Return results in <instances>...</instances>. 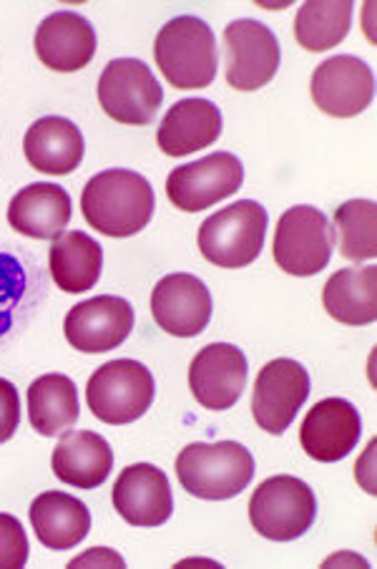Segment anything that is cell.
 I'll return each instance as SVG.
<instances>
[{
  "label": "cell",
  "mask_w": 377,
  "mask_h": 569,
  "mask_svg": "<svg viewBox=\"0 0 377 569\" xmlns=\"http://www.w3.org/2000/svg\"><path fill=\"white\" fill-rule=\"evenodd\" d=\"M249 366L237 346L212 343L202 348L188 366V388L210 411H226L244 393Z\"/></svg>",
  "instance_id": "14"
},
{
  "label": "cell",
  "mask_w": 377,
  "mask_h": 569,
  "mask_svg": "<svg viewBox=\"0 0 377 569\" xmlns=\"http://www.w3.org/2000/svg\"><path fill=\"white\" fill-rule=\"evenodd\" d=\"M83 134L63 117L38 119L23 137L28 164L43 174H71L83 161Z\"/></svg>",
  "instance_id": "22"
},
{
  "label": "cell",
  "mask_w": 377,
  "mask_h": 569,
  "mask_svg": "<svg viewBox=\"0 0 377 569\" xmlns=\"http://www.w3.org/2000/svg\"><path fill=\"white\" fill-rule=\"evenodd\" d=\"M156 326L176 338H194L210 326L212 296L206 284L188 272L166 274L151 292Z\"/></svg>",
  "instance_id": "15"
},
{
  "label": "cell",
  "mask_w": 377,
  "mask_h": 569,
  "mask_svg": "<svg viewBox=\"0 0 377 569\" xmlns=\"http://www.w3.org/2000/svg\"><path fill=\"white\" fill-rule=\"evenodd\" d=\"M35 53L51 71H81L96 53V31L73 11L51 13L35 31Z\"/></svg>",
  "instance_id": "18"
},
{
  "label": "cell",
  "mask_w": 377,
  "mask_h": 569,
  "mask_svg": "<svg viewBox=\"0 0 377 569\" xmlns=\"http://www.w3.org/2000/svg\"><path fill=\"white\" fill-rule=\"evenodd\" d=\"M154 59L174 89L210 87L220 63L214 31L196 16L172 18L156 36Z\"/></svg>",
  "instance_id": "2"
},
{
  "label": "cell",
  "mask_w": 377,
  "mask_h": 569,
  "mask_svg": "<svg viewBox=\"0 0 377 569\" xmlns=\"http://www.w3.org/2000/svg\"><path fill=\"white\" fill-rule=\"evenodd\" d=\"M377 207L373 199H350L337 207L333 227L337 232V248L345 260L363 262L377 254Z\"/></svg>",
  "instance_id": "28"
},
{
  "label": "cell",
  "mask_w": 377,
  "mask_h": 569,
  "mask_svg": "<svg viewBox=\"0 0 377 569\" xmlns=\"http://www.w3.org/2000/svg\"><path fill=\"white\" fill-rule=\"evenodd\" d=\"M111 499L131 527H162L174 511L166 473L154 463H134L121 471Z\"/></svg>",
  "instance_id": "17"
},
{
  "label": "cell",
  "mask_w": 377,
  "mask_h": 569,
  "mask_svg": "<svg viewBox=\"0 0 377 569\" xmlns=\"http://www.w3.org/2000/svg\"><path fill=\"white\" fill-rule=\"evenodd\" d=\"M71 222V197L61 184H28L8 204V224L33 240H55Z\"/></svg>",
  "instance_id": "20"
},
{
  "label": "cell",
  "mask_w": 377,
  "mask_h": 569,
  "mask_svg": "<svg viewBox=\"0 0 377 569\" xmlns=\"http://www.w3.org/2000/svg\"><path fill=\"white\" fill-rule=\"evenodd\" d=\"M317 517L315 491L289 473L269 477L254 489L249 501V521L264 539L292 542L313 527Z\"/></svg>",
  "instance_id": "6"
},
{
  "label": "cell",
  "mask_w": 377,
  "mask_h": 569,
  "mask_svg": "<svg viewBox=\"0 0 377 569\" xmlns=\"http://www.w3.org/2000/svg\"><path fill=\"white\" fill-rule=\"evenodd\" d=\"M18 426H21V398L11 381L0 378V443L13 439Z\"/></svg>",
  "instance_id": "30"
},
{
  "label": "cell",
  "mask_w": 377,
  "mask_h": 569,
  "mask_svg": "<svg viewBox=\"0 0 377 569\" xmlns=\"http://www.w3.org/2000/svg\"><path fill=\"white\" fill-rule=\"evenodd\" d=\"M53 473L75 489H96L113 469V451L103 436L93 431H69L55 443Z\"/></svg>",
  "instance_id": "21"
},
{
  "label": "cell",
  "mask_w": 377,
  "mask_h": 569,
  "mask_svg": "<svg viewBox=\"0 0 377 569\" xmlns=\"http://www.w3.org/2000/svg\"><path fill=\"white\" fill-rule=\"evenodd\" d=\"M176 477L188 495L224 501L242 495L254 479V459L237 441L192 443L179 453Z\"/></svg>",
  "instance_id": "3"
},
{
  "label": "cell",
  "mask_w": 377,
  "mask_h": 569,
  "mask_svg": "<svg viewBox=\"0 0 377 569\" xmlns=\"http://www.w3.org/2000/svg\"><path fill=\"white\" fill-rule=\"evenodd\" d=\"M363 436V419L345 398H325L309 409L299 429V443L309 459L343 461Z\"/></svg>",
  "instance_id": "16"
},
{
  "label": "cell",
  "mask_w": 377,
  "mask_h": 569,
  "mask_svg": "<svg viewBox=\"0 0 377 569\" xmlns=\"http://www.w3.org/2000/svg\"><path fill=\"white\" fill-rule=\"evenodd\" d=\"M28 419L41 436H59L79 421V391L69 376L45 373L28 388Z\"/></svg>",
  "instance_id": "26"
},
{
  "label": "cell",
  "mask_w": 377,
  "mask_h": 569,
  "mask_svg": "<svg viewBox=\"0 0 377 569\" xmlns=\"http://www.w3.org/2000/svg\"><path fill=\"white\" fill-rule=\"evenodd\" d=\"M335 230L323 210L297 204L279 217L275 230V262L295 278H313L333 258Z\"/></svg>",
  "instance_id": "7"
},
{
  "label": "cell",
  "mask_w": 377,
  "mask_h": 569,
  "mask_svg": "<svg viewBox=\"0 0 377 569\" xmlns=\"http://www.w3.org/2000/svg\"><path fill=\"white\" fill-rule=\"evenodd\" d=\"M353 23V3L350 0H313L297 11L295 18V38L302 49L319 53L329 51L350 33Z\"/></svg>",
  "instance_id": "27"
},
{
  "label": "cell",
  "mask_w": 377,
  "mask_h": 569,
  "mask_svg": "<svg viewBox=\"0 0 377 569\" xmlns=\"http://www.w3.org/2000/svg\"><path fill=\"white\" fill-rule=\"evenodd\" d=\"M309 398V373L292 358H277L262 366L252 393V413L259 429L285 433Z\"/></svg>",
  "instance_id": "11"
},
{
  "label": "cell",
  "mask_w": 377,
  "mask_h": 569,
  "mask_svg": "<svg viewBox=\"0 0 377 569\" xmlns=\"http://www.w3.org/2000/svg\"><path fill=\"white\" fill-rule=\"evenodd\" d=\"M99 101L119 124L146 127L162 109L164 89L144 61L113 59L99 79Z\"/></svg>",
  "instance_id": "8"
},
{
  "label": "cell",
  "mask_w": 377,
  "mask_h": 569,
  "mask_svg": "<svg viewBox=\"0 0 377 569\" xmlns=\"http://www.w3.org/2000/svg\"><path fill=\"white\" fill-rule=\"evenodd\" d=\"M269 214L254 199H242L206 217L200 227V250L216 268L240 270L259 258Z\"/></svg>",
  "instance_id": "4"
},
{
  "label": "cell",
  "mask_w": 377,
  "mask_h": 569,
  "mask_svg": "<svg viewBox=\"0 0 377 569\" xmlns=\"http://www.w3.org/2000/svg\"><path fill=\"white\" fill-rule=\"evenodd\" d=\"M222 137V111L210 99H182L166 111L156 131L166 157H186L212 147Z\"/></svg>",
  "instance_id": "19"
},
{
  "label": "cell",
  "mask_w": 377,
  "mask_h": 569,
  "mask_svg": "<svg viewBox=\"0 0 377 569\" xmlns=\"http://www.w3.org/2000/svg\"><path fill=\"white\" fill-rule=\"evenodd\" d=\"M309 89L319 111L335 119H350L373 103L375 76L357 56H333L317 66Z\"/></svg>",
  "instance_id": "12"
},
{
  "label": "cell",
  "mask_w": 377,
  "mask_h": 569,
  "mask_svg": "<svg viewBox=\"0 0 377 569\" xmlns=\"http://www.w3.org/2000/svg\"><path fill=\"white\" fill-rule=\"evenodd\" d=\"M28 562V537L21 521L0 511V569H21Z\"/></svg>",
  "instance_id": "29"
},
{
  "label": "cell",
  "mask_w": 377,
  "mask_h": 569,
  "mask_svg": "<svg viewBox=\"0 0 377 569\" xmlns=\"http://www.w3.org/2000/svg\"><path fill=\"white\" fill-rule=\"evenodd\" d=\"M244 182L242 161L230 151H214L192 164L176 167L166 179L169 202L184 212H202L232 197Z\"/></svg>",
  "instance_id": "10"
},
{
  "label": "cell",
  "mask_w": 377,
  "mask_h": 569,
  "mask_svg": "<svg viewBox=\"0 0 377 569\" xmlns=\"http://www.w3.org/2000/svg\"><path fill=\"white\" fill-rule=\"evenodd\" d=\"M323 306L343 326H370L377 318V270L367 268L337 270L323 290Z\"/></svg>",
  "instance_id": "24"
},
{
  "label": "cell",
  "mask_w": 377,
  "mask_h": 569,
  "mask_svg": "<svg viewBox=\"0 0 377 569\" xmlns=\"http://www.w3.org/2000/svg\"><path fill=\"white\" fill-rule=\"evenodd\" d=\"M226 83L237 91H257L275 79L282 63L277 36L254 18L226 26Z\"/></svg>",
  "instance_id": "9"
},
{
  "label": "cell",
  "mask_w": 377,
  "mask_h": 569,
  "mask_svg": "<svg viewBox=\"0 0 377 569\" xmlns=\"http://www.w3.org/2000/svg\"><path fill=\"white\" fill-rule=\"evenodd\" d=\"M49 264L53 282L63 292H86L101 278V244L86 232H61L51 244Z\"/></svg>",
  "instance_id": "25"
},
{
  "label": "cell",
  "mask_w": 377,
  "mask_h": 569,
  "mask_svg": "<svg viewBox=\"0 0 377 569\" xmlns=\"http://www.w3.org/2000/svg\"><path fill=\"white\" fill-rule=\"evenodd\" d=\"M154 376L139 360L119 358L103 363L89 378L86 403L99 421L109 426L134 423L154 403Z\"/></svg>",
  "instance_id": "5"
},
{
  "label": "cell",
  "mask_w": 377,
  "mask_h": 569,
  "mask_svg": "<svg viewBox=\"0 0 377 569\" xmlns=\"http://www.w3.org/2000/svg\"><path fill=\"white\" fill-rule=\"evenodd\" d=\"M81 212L101 234L131 237L151 222L154 189L146 177L131 169H106L83 187Z\"/></svg>",
  "instance_id": "1"
},
{
  "label": "cell",
  "mask_w": 377,
  "mask_h": 569,
  "mask_svg": "<svg viewBox=\"0 0 377 569\" xmlns=\"http://www.w3.org/2000/svg\"><path fill=\"white\" fill-rule=\"evenodd\" d=\"M31 525L38 542L63 552V549L79 547L91 529V511L81 499L63 491H45L35 497L31 505Z\"/></svg>",
  "instance_id": "23"
},
{
  "label": "cell",
  "mask_w": 377,
  "mask_h": 569,
  "mask_svg": "<svg viewBox=\"0 0 377 569\" xmlns=\"http://www.w3.org/2000/svg\"><path fill=\"white\" fill-rule=\"evenodd\" d=\"M134 330V308L116 296L83 300L63 320L65 340L81 353H106L119 348Z\"/></svg>",
  "instance_id": "13"
}]
</instances>
